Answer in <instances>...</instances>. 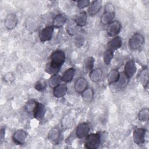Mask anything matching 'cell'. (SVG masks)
<instances>
[{
	"label": "cell",
	"instance_id": "obj_1",
	"mask_svg": "<svg viewBox=\"0 0 149 149\" xmlns=\"http://www.w3.org/2000/svg\"><path fill=\"white\" fill-rule=\"evenodd\" d=\"M66 60L65 54L61 50L54 51L49 57V61L47 65L46 71L51 75L57 74Z\"/></svg>",
	"mask_w": 149,
	"mask_h": 149
},
{
	"label": "cell",
	"instance_id": "obj_2",
	"mask_svg": "<svg viewBox=\"0 0 149 149\" xmlns=\"http://www.w3.org/2000/svg\"><path fill=\"white\" fill-rule=\"evenodd\" d=\"M101 143V136L99 133L87 134L84 140V146L87 149H96Z\"/></svg>",
	"mask_w": 149,
	"mask_h": 149
},
{
	"label": "cell",
	"instance_id": "obj_3",
	"mask_svg": "<svg viewBox=\"0 0 149 149\" xmlns=\"http://www.w3.org/2000/svg\"><path fill=\"white\" fill-rule=\"evenodd\" d=\"M144 42V38L140 33H134L129 40V47L132 50L137 49L142 47Z\"/></svg>",
	"mask_w": 149,
	"mask_h": 149
},
{
	"label": "cell",
	"instance_id": "obj_4",
	"mask_svg": "<svg viewBox=\"0 0 149 149\" xmlns=\"http://www.w3.org/2000/svg\"><path fill=\"white\" fill-rule=\"evenodd\" d=\"M129 79L122 72L120 73V76L116 82L111 84H109L111 91L115 93L121 90L126 86L129 83Z\"/></svg>",
	"mask_w": 149,
	"mask_h": 149
},
{
	"label": "cell",
	"instance_id": "obj_5",
	"mask_svg": "<svg viewBox=\"0 0 149 149\" xmlns=\"http://www.w3.org/2000/svg\"><path fill=\"white\" fill-rule=\"evenodd\" d=\"M146 130L144 128L135 129L133 132V139L134 142L137 145L144 143L146 139Z\"/></svg>",
	"mask_w": 149,
	"mask_h": 149
},
{
	"label": "cell",
	"instance_id": "obj_6",
	"mask_svg": "<svg viewBox=\"0 0 149 149\" xmlns=\"http://www.w3.org/2000/svg\"><path fill=\"white\" fill-rule=\"evenodd\" d=\"M121 30V24L118 20H113L107 26L106 31L110 37L116 36Z\"/></svg>",
	"mask_w": 149,
	"mask_h": 149
},
{
	"label": "cell",
	"instance_id": "obj_7",
	"mask_svg": "<svg viewBox=\"0 0 149 149\" xmlns=\"http://www.w3.org/2000/svg\"><path fill=\"white\" fill-rule=\"evenodd\" d=\"M136 70L137 67L135 62L132 59H130L126 62L123 73L129 79H130L134 75Z\"/></svg>",
	"mask_w": 149,
	"mask_h": 149
},
{
	"label": "cell",
	"instance_id": "obj_8",
	"mask_svg": "<svg viewBox=\"0 0 149 149\" xmlns=\"http://www.w3.org/2000/svg\"><path fill=\"white\" fill-rule=\"evenodd\" d=\"M54 27L52 26H47L43 28L40 32L39 38L40 41L44 42L51 40L54 33Z\"/></svg>",
	"mask_w": 149,
	"mask_h": 149
},
{
	"label": "cell",
	"instance_id": "obj_9",
	"mask_svg": "<svg viewBox=\"0 0 149 149\" xmlns=\"http://www.w3.org/2000/svg\"><path fill=\"white\" fill-rule=\"evenodd\" d=\"M18 23V18L15 13L8 14L4 20V26L8 30L15 29Z\"/></svg>",
	"mask_w": 149,
	"mask_h": 149
},
{
	"label": "cell",
	"instance_id": "obj_10",
	"mask_svg": "<svg viewBox=\"0 0 149 149\" xmlns=\"http://www.w3.org/2000/svg\"><path fill=\"white\" fill-rule=\"evenodd\" d=\"M27 137L26 132L23 129H19L16 130L12 136V140L17 145L23 144Z\"/></svg>",
	"mask_w": 149,
	"mask_h": 149
},
{
	"label": "cell",
	"instance_id": "obj_11",
	"mask_svg": "<svg viewBox=\"0 0 149 149\" xmlns=\"http://www.w3.org/2000/svg\"><path fill=\"white\" fill-rule=\"evenodd\" d=\"M122 45V40L118 36L113 37L111 39L107 44V49L114 52L115 51L119 49Z\"/></svg>",
	"mask_w": 149,
	"mask_h": 149
},
{
	"label": "cell",
	"instance_id": "obj_12",
	"mask_svg": "<svg viewBox=\"0 0 149 149\" xmlns=\"http://www.w3.org/2000/svg\"><path fill=\"white\" fill-rule=\"evenodd\" d=\"M60 138L61 132L57 127H54L51 129L48 134V140L54 145H57L59 143Z\"/></svg>",
	"mask_w": 149,
	"mask_h": 149
},
{
	"label": "cell",
	"instance_id": "obj_13",
	"mask_svg": "<svg viewBox=\"0 0 149 149\" xmlns=\"http://www.w3.org/2000/svg\"><path fill=\"white\" fill-rule=\"evenodd\" d=\"M90 127L88 123H81L79 124L76 130V135L79 139H83L86 137L90 132Z\"/></svg>",
	"mask_w": 149,
	"mask_h": 149
},
{
	"label": "cell",
	"instance_id": "obj_14",
	"mask_svg": "<svg viewBox=\"0 0 149 149\" xmlns=\"http://www.w3.org/2000/svg\"><path fill=\"white\" fill-rule=\"evenodd\" d=\"M87 88L88 81L85 78L80 77L76 80L74 84V88L76 93L81 94Z\"/></svg>",
	"mask_w": 149,
	"mask_h": 149
},
{
	"label": "cell",
	"instance_id": "obj_15",
	"mask_svg": "<svg viewBox=\"0 0 149 149\" xmlns=\"http://www.w3.org/2000/svg\"><path fill=\"white\" fill-rule=\"evenodd\" d=\"M137 80L144 88L147 87L148 84V73L147 68H144L139 72L137 77Z\"/></svg>",
	"mask_w": 149,
	"mask_h": 149
},
{
	"label": "cell",
	"instance_id": "obj_16",
	"mask_svg": "<svg viewBox=\"0 0 149 149\" xmlns=\"http://www.w3.org/2000/svg\"><path fill=\"white\" fill-rule=\"evenodd\" d=\"M102 7V1L101 0L93 1L88 6L87 12L90 16H94L100 12Z\"/></svg>",
	"mask_w": 149,
	"mask_h": 149
},
{
	"label": "cell",
	"instance_id": "obj_17",
	"mask_svg": "<svg viewBox=\"0 0 149 149\" xmlns=\"http://www.w3.org/2000/svg\"><path fill=\"white\" fill-rule=\"evenodd\" d=\"M47 109L45 106L41 103L38 102L37 107L33 113V115L37 120H41L45 115Z\"/></svg>",
	"mask_w": 149,
	"mask_h": 149
},
{
	"label": "cell",
	"instance_id": "obj_18",
	"mask_svg": "<svg viewBox=\"0 0 149 149\" xmlns=\"http://www.w3.org/2000/svg\"><path fill=\"white\" fill-rule=\"evenodd\" d=\"M66 17L63 14L56 15L52 20V26L54 28H61L66 22Z\"/></svg>",
	"mask_w": 149,
	"mask_h": 149
},
{
	"label": "cell",
	"instance_id": "obj_19",
	"mask_svg": "<svg viewBox=\"0 0 149 149\" xmlns=\"http://www.w3.org/2000/svg\"><path fill=\"white\" fill-rule=\"evenodd\" d=\"M54 95L56 98H61L65 95L68 91V86L65 83H61L54 89Z\"/></svg>",
	"mask_w": 149,
	"mask_h": 149
},
{
	"label": "cell",
	"instance_id": "obj_20",
	"mask_svg": "<svg viewBox=\"0 0 149 149\" xmlns=\"http://www.w3.org/2000/svg\"><path fill=\"white\" fill-rule=\"evenodd\" d=\"M74 74H75V69L73 68H68L67 70H66L64 72L62 76H61L62 80L65 83H69L73 80L74 76Z\"/></svg>",
	"mask_w": 149,
	"mask_h": 149
},
{
	"label": "cell",
	"instance_id": "obj_21",
	"mask_svg": "<svg viewBox=\"0 0 149 149\" xmlns=\"http://www.w3.org/2000/svg\"><path fill=\"white\" fill-rule=\"evenodd\" d=\"M87 13L84 11L80 12L76 16L74 20V22L76 23V24L80 27L85 26L87 23Z\"/></svg>",
	"mask_w": 149,
	"mask_h": 149
},
{
	"label": "cell",
	"instance_id": "obj_22",
	"mask_svg": "<svg viewBox=\"0 0 149 149\" xmlns=\"http://www.w3.org/2000/svg\"><path fill=\"white\" fill-rule=\"evenodd\" d=\"M115 16V12H104L101 17V23L104 26H107L113 20Z\"/></svg>",
	"mask_w": 149,
	"mask_h": 149
},
{
	"label": "cell",
	"instance_id": "obj_23",
	"mask_svg": "<svg viewBox=\"0 0 149 149\" xmlns=\"http://www.w3.org/2000/svg\"><path fill=\"white\" fill-rule=\"evenodd\" d=\"M120 76V73L118 69L111 70L107 76V81L109 84L116 82Z\"/></svg>",
	"mask_w": 149,
	"mask_h": 149
},
{
	"label": "cell",
	"instance_id": "obj_24",
	"mask_svg": "<svg viewBox=\"0 0 149 149\" xmlns=\"http://www.w3.org/2000/svg\"><path fill=\"white\" fill-rule=\"evenodd\" d=\"M102 76V71L100 68H95L90 72L89 77L93 82H97Z\"/></svg>",
	"mask_w": 149,
	"mask_h": 149
},
{
	"label": "cell",
	"instance_id": "obj_25",
	"mask_svg": "<svg viewBox=\"0 0 149 149\" xmlns=\"http://www.w3.org/2000/svg\"><path fill=\"white\" fill-rule=\"evenodd\" d=\"M81 94V97L83 101L86 102H90L93 99L94 90L92 88L88 87Z\"/></svg>",
	"mask_w": 149,
	"mask_h": 149
},
{
	"label": "cell",
	"instance_id": "obj_26",
	"mask_svg": "<svg viewBox=\"0 0 149 149\" xmlns=\"http://www.w3.org/2000/svg\"><path fill=\"white\" fill-rule=\"evenodd\" d=\"M62 81V80L61 76L58 74H55L51 75V77L49 79L48 84L49 87L54 89L55 87H56L59 84H60Z\"/></svg>",
	"mask_w": 149,
	"mask_h": 149
},
{
	"label": "cell",
	"instance_id": "obj_27",
	"mask_svg": "<svg viewBox=\"0 0 149 149\" xmlns=\"http://www.w3.org/2000/svg\"><path fill=\"white\" fill-rule=\"evenodd\" d=\"M138 119L140 122H146L149 119V109L148 108L141 109L138 113Z\"/></svg>",
	"mask_w": 149,
	"mask_h": 149
},
{
	"label": "cell",
	"instance_id": "obj_28",
	"mask_svg": "<svg viewBox=\"0 0 149 149\" xmlns=\"http://www.w3.org/2000/svg\"><path fill=\"white\" fill-rule=\"evenodd\" d=\"M37 104L38 102L34 100H30L27 101L25 105V109L26 112L29 113H33Z\"/></svg>",
	"mask_w": 149,
	"mask_h": 149
},
{
	"label": "cell",
	"instance_id": "obj_29",
	"mask_svg": "<svg viewBox=\"0 0 149 149\" xmlns=\"http://www.w3.org/2000/svg\"><path fill=\"white\" fill-rule=\"evenodd\" d=\"M80 31V27L78 26L76 23H72L70 24H69L68 26L67 27V32L71 36L75 35L79 33Z\"/></svg>",
	"mask_w": 149,
	"mask_h": 149
},
{
	"label": "cell",
	"instance_id": "obj_30",
	"mask_svg": "<svg viewBox=\"0 0 149 149\" xmlns=\"http://www.w3.org/2000/svg\"><path fill=\"white\" fill-rule=\"evenodd\" d=\"M113 57V52L112 51L106 49L104 53V56H103V60L105 65H108L111 63V62Z\"/></svg>",
	"mask_w": 149,
	"mask_h": 149
},
{
	"label": "cell",
	"instance_id": "obj_31",
	"mask_svg": "<svg viewBox=\"0 0 149 149\" xmlns=\"http://www.w3.org/2000/svg\"><path fill=\"white\" fill-rule=\"evenodd\" d=\"M94 65V59L92 56L87 58L85 62V69L87 72H90L93 69Z\"/></svg>",
	"mask_w": 149,
	"mask_h": 149
},
{
	"label": "cell",
	"instance_id": "obj_32",
	"mask_svg": "<svg viewBox=\"0 0 149 149\" xmlns=\"http://www.w3.org/2000/svg\"><path fill=\"white\" fill-rule=\"evenodd\" d=\"M35 88L38 91H42L44 90L47 87V82L46 81L42 79H40L38 81H37L35 84Z\"/></svg>",
	"mask_w": 149,
	"mask_h": 149
},
{
	"label": "cell",
	"instance_id": "obj_33",
	"mask_svg": "<svg viewBox=\"0 0 149 149\" xmlns=\"http://www.w3.org/2000/svg\"><path fill=\"white\" fill-rule=\"evenodd\" d=\"M74 43L75 45L78 47L80 48L81 47L83 46V44H84V38L83 36L81 35H77L74 38Z\"/></svg>",
	"mask_w": 149,
	"mask_h": 149
},
{
	"label": "cell",
	"instance_id": "obj_34",
	"mask_svg": "<svg viewBox=\"0 0 149 149\" xmlns=\"http://www.w3.org/2000/svg\"><path fill=\"white\" fill-rule=\"evenodd\" d=\"M90 1L88 0H80L78 1L77 3V6L79 9H84L88 7L90 5Z\"/></svg>",
	"mask_w": 149,
	"mask_h": 149
},
{
	"label": "cell",
	"instance_id": "obj_35",
	"mask_svg": "<svg viewBox=\"0 0 149 149\" xmlns=\"http://www.w3.org/2000/svg\"><path fill=\"white\" fill-rule=\"evenodd\" d=\"M3 81L6 83H11L15 80V76L11 72L7 73L3 76Z\"/></svg>",
	"mask_w": 149,
	"mask_h": 149
},
{
	"label": "cell",
	"instance_id": "obj_36",
	"mask_svg": "<svg viewBox=\"0 0 149 149\" xmlns=\"http://www.w3.org/2000/svg\"><path fill=\"white\" fill-rule=\"evenodd\" d=\"M104 12H115V7L112 3L107 2L105 5Z\"/></svg>",
	"mask_w": 149,
	"mask_h": 149
},
{
	"label": "cell",
	"instance_id": "obj_37",
	"mask_svg": "<svg viewBox=\"0 0 149 149\" xmlns=\"http://www.w3.org/2000/svg\"><path fill=\"white\" fill-rule=\"evenodd\" d=\"M5 134V129L3 128L1 129V140H3V139L5 136H4Z\"/></svg>",
	"mask_w": 149,
	"mask_h": 149
}]
</instances>
